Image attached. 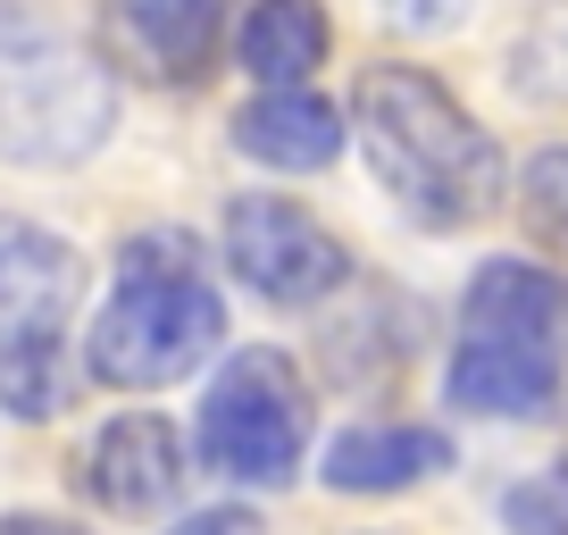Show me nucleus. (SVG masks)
I'll return each instance as SVG.
<instances>
[{
  "label": "nucleus",
  "instance_id": "nucleus-1",
  "mask_svg": "<svg viewBox=\"0 0 568 535\" xmlns=\"http://www.w3.org/2000/svg\"><path fill=\"white\" fill-rule=\"evenodd\" d=\"M352 134L376 184L418 226H468L501 201V151L426 68H368L352 92Z\"/></svg>",
  "mask_w": 568,
  "mask_h": 535
},
{
  "label": "nucleus",
  "instance_id": "nucleus-2",
  "mask_svg": "<svg viewBox=\"0 0 568 535\" xmlns=\"http://www.w3.org/2000/svg\"><path fill=\"white\" fill-rule=\"evenodd\" d=\"M226 343V302L210 276H118L109 310L84 335V369L109 393H160Z\"/></svg>",
  "mask_w": 568,
  "mask_h": 535
},
{
  "label": "nucleus",
  "instance_id": "nucleus-3",
  "mask_svg": "<svg viewBox=\"0 0 568 535\" xmlns=\"http://www.w3.org/2000/svg\"><path fill=\"white\" fill-rule=\"evenodd\" d=\"M193 452L210 477L226 485H284L310 452V385L302 369L267 343L234 352L226 369L210 376L201 393V418H193Z\"/></svg>",
  "mask_w": 568,
  "mask_h": 535
},
{
  "label": "nucleus",
  "instance_id": "nucleus-4",
  "mask_svg": "<svg viewBox=\"0 0 568 535\" xmlns=\"http://www.w3.org/2000/svg\"><path fill=\"white\" fill-rule=\"evenodd\" d=\"M109 134V75L75 51H42V59H9L0 75V151L26 168H59L84 160Z\"/></svg>",
  "mask_w": 568,
  "mask_h": 535
},
{
  "label": "nucleus",
  "instance_id": "nucleus-5",
  "mask_svg": "<svg viewBox=\"0 0 568 535\" xmlns=\"http://www.w3.org/2000/svg\"><path fill=\"white\" fill-rule=\"evenodd\" d=\"M226 268L243 276L260 302H326V293L343 285V243L318 226V218L302 210V201H276V193H243L226 210Z\"/></svg>",
  "mask_w": 568,
  "mask_h": 535
},
{
  "label": "nucleus",
  "instance_id": "nucleus-6",
  "mask_svg": "<svg viewBox=\"0 0 568 535\" xmlns=\"http://www.w3.org/2000/svg\"><path fill=\"white\" fill-rule=\"evenodd\" d=\"M84 494L109 518H151L184 494V435L160 411H118L84 444Z\"/></svg>",
  "mask_w": 568,
  "mask_h": 535
},
{
  "label": "nucleus",
  "instance_id": "nucleus-7",
  "mask_svg": "<svg viewBox=\"0 0 568 535\" xmlns=\"http://www.w3.org/2000/svg\"><path fill=\"white\" fill-rule=\"evenodd\" d=\"M460 326L568 360V276L560 268H535V260H485L460 293Z\"/></svg>",
  "mask_w": 568,
  "mask_h": 535
},
{
  "label": "nucleus",
  "instance_id": "nucleus-8",
  "mask_svg": "<svg viewBox=\"0 0 568 535\" xmlns=\"http://www.w3.org/2000/svg\"><path fill=\"white\" fill-rule=\"evenodd\" d=\"M109 34L151 84H193L226 34V0H109Z\"/></svg>",
  "mask_w": 568,
  "mask_h": 535
},
{
  "label": "nucleus",
  "instance_id": "nucleus-9",
  "mask_svg": "<svg viewBox=\"0 0 568 535\" xmlns=\"http://www.w3.org/2000/svg\"><path fill=\"white\" fill-rule=\"evenodd\" d=\"M234 143H243L260 168L318 176V168L343 160V109L318 101L310 84H260V101L234 109Z\"/></svg>",
  "mask_w": 568,
  "mask_h": 535
},
{
  "label": "nucleus",
  "instance_id": "nucleus-10",
  "mask_svg": "<svg viewBox=\"0 0 568 535\" xmlns=\"http://www.w3.org/2000/svg\"><path fill=\"white\" fill-rule=\"evenodd\" d=\"M84 260L34 218H0V335L9 326H68Z\"/></svg>",
  "mask_w": 568,
  "mask_h": 535
},
{
  "label": "nucleus",
  "instance_id": "nucleus-11",
  "mask_svg": "<svg viewBox=\"0 0 568 535\" xmlns=\"http://www.w3.org/2000/svg\"><path fill=\"white\" fill-rule=\"evenodd\" d=\"M560 352H535V343H494L468 335L452 360V402L477 418H544L560 402Z\"/></svg>",
  "mask_w": 568,
  "mask_h": 535
},
{
  "label": "nucleus",
  "instance_id": "nucleus-12",
  "mask_svg": "<svg viewBox=\"0 0 568 535\" xmlns=\"http://www.w3.org/2000/svg\"><path fill=\"white\" fill-rule=\"evenodd\" d=\"M444 468H452V435L435 427H343L326 444L318 477L335 494H409V485L444 477Z\"/></svg>",
  "mask_w": 568,
  "mask_h": 535
},
{
  "label": "nucleus",
  "instance_id": "nucleus-13",
  "mask_svg": "<svg viewBox=\"0 0 568 535\" xmlns=\"http://www.w3.org/2000/svg\"><path fill=\"white\" fill-rule=\"evenodd\" d=\"M326 42H335V26L318 0H251L234 26V59L251 84H310L326 68Z\"/></svg>",
  "mask_w": 568,
  "mask_h": 535
},
{
  "label": "nucleus",
  "instance_id": "nucleus-14",
  "mask_svg": "<svg viewBox=\"0 0 568 535\" xmlns=\"http://www.w3.org/2000/svg\"><path fill=\"white\" fill-rule=\"evenodd\" d=\"M0 411L9 418L68 411V335L59 326H9L0 335Z\"/></svg>",
  "mask_w": 568,
  "mask_h": 535
},
{
  "label": "nucleus",
  "instance_id": "nucleus-15",
  "mask_svg": "<svg viewBox=\"0 0 568 535\" xmlns=\"http://www.w3.org/2000/svg\"><path fill=\"white\" fill-rule=\"evenodd\" d=\"M518 210H527V234L551 251H568V143L535 151L527 176H518Z\"/></svg>",
  "mask_w": 568,
  "mask_h": 535
},
{
  "label": "nucleus",
  "instance_id": "nucleus-16",
  "mask_svg": "<svg viewBox=\"0 0 568 535\" xmlns=\"http://www.w3.org/2000/svg\"><path fill=\"white\" fill-rule=\"evenodd\" d=\"M118 276H201V243L184 226H151L118 251Z\"/></svg>",
  "mask_w": 568,
  "mask_h": 535
},
{
  "label": "nucleus",
  "instance_id": "nucleus-17",
  "mask_svg": "<svg viewBox=\"0 0 568 535\" xmlns=\"http://www.w3.org/2000/svg\"><path fill=\"white\" fill-rule=\"evenodd\" d=\"M501 518L518 535H568V477H527L501 494Z\"/></svg>",
  "mask_w": 568,
  "mask_h": 535
},
{
  "label": "nucleus",
  "instance_id": "nucleus-18",
  "mask_svg": "<svg viewBox=\"0 0 568 535\" xmlns=\"http://www.w3.org/2000/svg\"><path fill=\"white\" fill-rule=\"evenodd\" d=\"M376 9H385V26H402V34H452V26H468L477 0H376Z\"/></svg>",
  "mask_w": 568,
  "mask_h": 535
},
{
  "label": "nucleus",
  "instance_id": "nucleus-19",
  "mask_svg": "<svg viewBox=\"0 0 568 535\" xmlns=\"http://www.w3.org/2000/svg\"><path fill=\"white\" fill-rule=\"evenodd\" d=\"M168 535H260V518H251V511H193L184 527H168Z\"/></svg>",
  "mask_w": 568,
  "mask_h": 535
},
{
  "label": "nucleus",
  "instance_id": "nucleus-20",
  "mask_svg": "<svg viewBox=\"0 0 568 535\" xmlns=\"http://www.w3.org/2000/svg\"><path fill=\"white\" fill-rule=\"evenodd\" d=\"M0 535H84V527H75V518H51V511H9Z\"/></svg>",
  "mask_w": 568,
  "mask_h": 535
}]
</instances>
